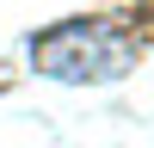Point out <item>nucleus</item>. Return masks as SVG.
<instances>
[{
    "label": "nucleus",
    "instance_id": "nucleus-1",
    "mask_svg": "<svg viewBox=\"0 0 154 148\" xmlns=\"http://www.w3.org/2000/svg\"><path fill=\"white\" fill-rule=\"evenodd\" d=\"M31 56L56 80H105L130 62V31L111 19H62L56 31L31 37Z\"/></svg>",
    "mask_w": 154,
    "mask_h": 148
}]
</instances>
